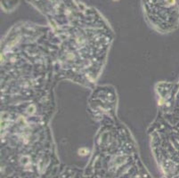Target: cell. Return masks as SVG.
Segmentation results:
<instances>
[{
    "label": "cell",
    "instance_id": "obj_1",
    "mask_svg": "<svg viewBox=\"0 0 179 178\" xmlns=\"http://www.w3.org/2000/svg\"><path fill=\"white\" fill-rule=\"evenodd\" d=\"M177 105H178V115H179V89H178V97H177Z\"/></svg>",
    "mask_w": 179,
    "mask_h": 178
}]
</instances>
